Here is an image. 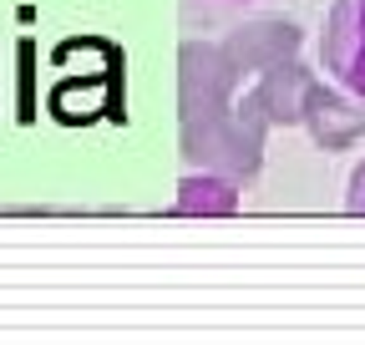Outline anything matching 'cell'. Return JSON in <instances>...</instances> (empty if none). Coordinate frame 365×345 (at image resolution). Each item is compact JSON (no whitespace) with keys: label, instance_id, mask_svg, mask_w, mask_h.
<instances>
[{"label":"cell","instance_id":"6da1fadb","mask_svg":"<svg viewBox=\"0 0 365 345\" xmlns=\"http://www.w3.org/2000/svg\"><path fill=\"white\" fill-rule=\"evenodd\" d=\"M264 143H269V117L259 107V97L249 92L244 102H228L208 117H193V122H178V148L193 168H208V172H223L234 183H249L259 178L264 168Z\"/></svg>","mask_w":365,"mask_h":345},{"label":"cell","instance_id":"7a4b0ae2","mask_svg":"<svg viewBox=\"0 0 365 345\" xmlns=\"http://www.w3.org/2000/svg\"><path fill=\"white\" fill-rule=\"evenodd\" d=\"M239 66L228 61L223 41H188L178 51V122H193V117H208L218 107L234 102V86H239Z\"/></svg>","mask_w":365,"mask_h":345},{"label":"cell","instance_id":"3957f363","mask_svg":"<svg viewBox=\"0 0 365 345\" xmlns=\"http://www.w3.org/2000/svg\"><path fill=\"white\" fill-rule=\"evenodd\" d=\"M319 61L340 81V92L365 102V0H335L325 36H319Z\"/></svg>","mask_w":365,"mask_h":345},{"label":"cell","instance_id":"277c9868","mask_svg":"<svg viewBox=\"0 0 365 345\" xmlns=\"http://www.w3.org/2000/svg\"><path fill=\"white\" fill-rule=\"evenodd\" d=\"M299 46H304V31H299L294 21H284V16L249 21V26H239L234 36L223 41L228 61H234L239 71H264V66H274V61H289Z\"/></svg>","mask_w":365,"mask_h":345},{"label":"cell","instance_id":"5b68a950","mask_svg":"<svg viewBox=\"0 0 365 345\" xmlns=\"http://www.w3.org/2000/svg\"><path fill=\"white\" fill-rule=\"evenodd\" d=\"M314 86H319V76L289 56V61H274V66H264V71H259L254 97H259V107H264L269 127H299Z\"/></svg>","mask_w":365,"mask_h":345},{"label":"cell","instance_id":"8992f818","mask_svg":"<svg viewBox=\"0 0 365 345\" xmlns=\"http://www.w3.org/2000/svg\"><path fill=\"white\" fill-rule=\"evenodd\" d=\"M299 127H309V138L325 148V153H345L350 143H360L365 138V102L355 97H340V92H330L325 81L309 92V107H304V122Z\"/></svg>","mask_w":365,"mask_h":345},{"label":"cell","instance_id":"52a82bcc","mask_svg":"<svg viewBox=\"0 0 365 345\" xmlns=\"http://www.w3.org/2000/svg\"><path fill=\"white\" fill-rule=\"evenodd\" d=\"M178 213H203V219H228V213H239V183L223 178V172H188V178L178 183Z\"/></svg>","mask_w":365,"mask_h":345},{"label":"cell","instance_id":"ba28073f","mask_svg":"<svg viewBox=\"0 0 365 345\" xmlns=\"http://www.w3.org/2000/svg\"><path fill=\"white\" fill-rule=\"evenodd\" d=\"M345 203H350V213H365V163L350 172V198Z\"/></svg>","mask_w":365,"mask_h":345},{"label":"cell","instance_id":"9c48e42d","mask_svg":"<svg viewBox=\"0 0 365 345\" xmlns=\"http://www.w3.org/2000/svg\"><path fill=\"white\" fill-rule=\"evenodd\" d=\"M228 6H244V0H228Z\"/></svg>","mask_w":365,"mask_h":345}]
</instances>
